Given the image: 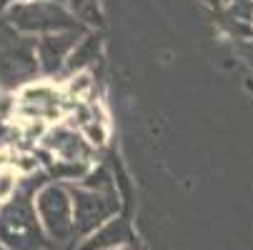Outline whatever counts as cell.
I'll return each mask as SVG.
<instances>
[{"instance_id": "cell-4", "label": "cell", "mask_w": 253, "mask_h": 250, "mask_svg": "<svg viewBox=\"0 0 253 250\" xmlns=\"http://www.w3.org/2000/svg\"><path fill=\"white\" fill-rule=\"evenodd\" d=\"M73 198V220H76V238H88L100 225L116 218L118 213V195L116 193H98L83 185H68Z\"/></svg>"}, {"instance_id": "cell-9", "label": "cell", "mask_w": 253, "mask_h": 250, "mask_svg": "<svg viewBox=\"0 0 253 250\" xmlns=\"http://www.w3.org/2000/svg\"><path fill=\"white\" fill-rule=\"evenodd\" d=\"M221 23L238 38H253V0H231Z\"/></svg>"}, {"instance_id": "cell-20", "label": "cell", "mask_w": 253, "mask_h": 250, "mask_svg": "<svg viewBox=\"0 0 253 250\" xmlns=\"http://www.w3.org/2000/svg\"><path fill=\"white\" fill-rule=\"evenodd\" d=\"M0 250H8V248H3V245H0Z\"/></svg>"}, {"instance_id": "cell-2", "label": "cell", "mask_w": 253, "mask_h": 250, "mask_svg": "<svg viewBox=\"0 0 253 250\" xmlns=\"http://www.w3.org/2000/svg\"><path fill=\"white\" fill-rule=\"evenodd\" d=\"M35 210H38L41 225L53 243V248H68L76 238V220H73V198L68 185L48 183L35 193Z\"/></svg>"}, {"instance_id": "cell-3", "label": "cell", "mask_w": 253, "mask_h": 250, "mask_svg": "<svg viewBox=\"0 0 253 250\" xmlns=\"http://www.w3.org/2000/svg\"><path fill=\"white\" fill-rule=\"evenodd\" d=\"M10 25L18 33L28 35H53V33H65V30H83L81 23L73 18L65 5L55 3V0H28V3H18L8 13Z\"/></svg>"}, {"instance_id": "cell-17", "label": "cell", "mask_w": 253, "mask_h": 250, "mask_svg": "<svg viewBox=\"0 0 253 250\" xmlns=\"http://www.w3.org/2000/svg\"><path fill=\"white\" fill-rule=\"evenodd\" d=\"M206 5H211V8H226L228 0H206Z\"/></svg>"}, {"instance_id": "cell-12", "label": "cell", "mask_w": 253, "mask_h": 250, "mask_svg": "<svg viewBox=\"0 0 253 250\" xmlns=\"http://www.w3.org/2000/svg\"><path fill=\"white\" fill-rule=\"evenodd\" d=\"M78 185H83V188H88V190H98V193H116V185H113L111 173L103 170V168H90L88 175L83 178Z\"/></svg>"}, {"instance_id": "cell-21", "label": "cell", "mask_w": 253, "mask_h": 250, "mask_svg": "<svg viewBox=\"0 0 253 250\" xmlns=\"http://www.w3.org/2000/svg\"><path fill=\"white\" fill-rule=\"evenodd\" d=\"M228 3H231V0H228Z\"/></svg>"}, {"instance_id": "cell-19", "label": "cell", "mask_w": 253, "mask_h": 250, "mask_svg": "<svg viewBox=\"0 0 253 250\" xmlns=\"http://www.w3.org/2000/svg\"><path fill=\"white\" fill-rule=\"evenodd\" d=\"M118 250H130V248H118Z\"/></svg>"}, {"instance_id": "cell-8", "label": "cell", "mask_w": 253, "mask_h": 250, "mask_svg": "<svg viewBox=\"0 0 253 250\" xmlns=\"http://www.w3.org/2000/svg\"><path fill=\"white\" fill-rule=\"evenodd\" d=\"M130 240H133V233H130L128 220L113 218L105 225H100L95 233H90L88 238H83L76 250H118V248H128Z\"/></svg>"}, {"instance_id": "cell-11", "label": "cell", "mask_w": 253, "mask_h": 250, "mask_svg": "<svg viewBox=\"0 0 253 250\" xmlns=\"http://www.w3.org/2000/svg\"><path fill=\"white\" fill-rule=\"evenodd\" d=\"M65 8L73 13L76 20L85 25L100 23V10H98V0H65Z\"/></svg>"}, {"instance_id": "cell-14", "label": "cell", "mask_w": 253, "mask_h": 250, "mask_svg": "<svg viewBox=\"0 0 253 250\" xmlns=\"http://www.w3.org/2000/svg\"><path fill=\"white\" fill-rule=\"evenodd\" d=\"M81 133H83V138L90 143L93 148H95V145H103V143H105V138H108L105 120H90L88 125H83V128H81Z\"/></svg>"}, {"instance_id": "cell-15", "label": "cell", "mask_w": 253, "mask_h": 250, "mask_svg": "<svg viewBox=\"0 0 253 250\" xmlns=\"http://www.w3.org/2000/svg\"><path fill=\"white\" fill-rule=\"evenodd\" d=\"M18 118V98L5 93L0 98V123H10Z\"/></svg>"}, {"instance_id": "cell-6", "label": "cell", "mask_w": 253, "mask_h": 250, "mask_svg": "<svg viewBox=\"0 0 253 250\" xmlns=\"http://www.w3.org/2000/svg\"><path fill=\"white\" fill-rule=\"evenodd\" d=\"M41 145L48 150L50 158L68 163H88L93 155V145L83 138V133L65 123H55L53 128H48Z\"/></svg>"}, {"instance_id": "cell-1", "label": "cell", "mask_w": 253, "mask_h": 250, "mask_svg": "<svg viewBox=\"0 0 253 250\" xmlns=\"http://www.w3.org/2000/svg\"><path fill=\"white\" fill-rule=\"evenodd\" d=\"M0 245L8 250H50L38 210L35 195L28 190H18L10 200L0 205Z\"/></svg>"}, {"instance_id": "cell-13", "label": "cell", "mask_w": 253, "mask_h": 250, "mask_svg": "<svg viewBox=\"0 0 253 250\" xmlns=\"http://www.w3.org/2000/svg\"><path fill=\"white\" fill-rule=\"evenodd\" d=\"M90 90H93L90 73H78V75H70V80L65 85V98L68 100H88Z\"/></svg>"}, {"instance_id": "cell-18", "label": "cell", "mask_w": 253, "mask_h": 250, "mask_svg": "<svg viewBox=\"0 0 253 250\" xmlns=\"http://www.w3.org/2000/svg\"><path fill=\"white\" fill-rule=\"evenodd\" d=\"M18 3H28V0H0V5H18Z\"/></svg>"}, {"instance_id": "cell-10", "label": "cell", "mask_w": 253, "mask_h": 250, "mask_svg": "<svg viewBox=\"0 0 253 250\" xmlns=\"http://www.w3.org/2000/svg\"><path fill=\"white\" fill-rule=\"evenodd\" d=\"M100 55V38L95 35H83L81 43L76 45V50L70 53L68 63H65V73L78 75V73H88V65L95 63Z\"/></svg>"}, {"instance_id": "cell-16", "label": "cell", "mask_w": 253, "mask_h": 250, "mask_svg": "<svg viewBox=\"0 0 253 250\" xmlns=\"http://www.w3.org/2000/svg\"><path fill=\"white\" fill-rule=\"evenodd\" d=\"M243 55H246V60L253 65V43H246V45H243Z\"/></svg>"}, {"instance_id": "cell-5", "label": "cell", "mask_w": 253, "mask_h": 250, "mask_svg": "<svg viewBox=\"0 0 253 250\" xmlns=\"http://www.w3.org/2000/svg\"><path fill=\"white\" fill-rule=\"evenodd\" d=\"M65 93L53 83H28L18 93V118L20 120H43L53 123L63 118Z\"/></svg>"}, {"instance_id": "cell-7", "label": "cell", "mask_w": 253, "mask_h": 250, "mask_svg": "<svg viewBox=\"0 0 253 250\" xmlns=\"http://www.w3.org/2000/svg\"><path fill=\"white\" fill-rule=\"evenodd\" d=\"M83 38V30H65V33H53L43 35L35 40V55H38V65L45 75H53L65 68L70 53Z\"/></svg>"}]
</instances>
